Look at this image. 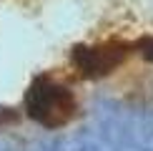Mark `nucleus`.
Listing matches in <instances>:
<instances>
[{
  "label": "nucleus",
  "mask_w": 153,
  "mask_h": 151,
  "mask_svg": "<svg viewBox=\"0 0 153 151\" xmlns=\"http://www.w3.org/2000/svg\"><path fill=\"white\" fill-rule=\"evenodd\" d=\"M25 111L45 129H60L78 116V98L68 86L50 76H38L25 91Z\"/></svg>",
  "instance_id": "nucleus-1"
},
{
  "label": "nucleus",
  "mask_w": 153,
  "mask_h": 151,
  "mask_svg": "<svg viewBox=\"0 0 153 151\" xmlns=\"http://www.w3.org/2000/svg\"><path fill=\"white\" fill-rule=\"evenodd\" d=\"M131 46L120 40H105L95 43V46H75L71 53V63L83 78H105L116 68L128 58Z\"/></svg>",
  "instance_id": "nucleus-2"
},
{
  "label": "nucleus",
  "mask_w": 153,
  "mask_h": 151,
  "mask_svg": "<svg viewBox=\"0 0 153 151\" xmlns=\"http://www.w3.org/2000/svg\"><path fill=\"white\" fill-rule=\"evenodd\" d=\"M141 53H143V58H146V61H151V63H153V40L146 43V46L141 48Z\"/></svg>",
  "instance_id": "nucleus-3"
}]
</instances>
